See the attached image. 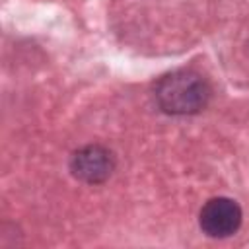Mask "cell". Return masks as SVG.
Wrapping results in <instances>:
<instances>
[{"mask_svg":"<svg viewBox=\"0 0 249 249\" xmlns=\"http://www.w3.org/2000/svg\"><path fill=\"white\" fill-rule=\"evenodd\" d=\"M156 97L167 113H195L206 105L208 88L193 72H173L160 80Z\"/></svg>","mask_w":249,"mask_h":249,"instance_id":"1","label":"cell"},{"mask_svg":"<svg viewBox=\"0 0 249 249\" xmlns=\"http://www.w3.org/2000/svg\"><path fill=\"white\" fill-rule=\"evenodd\" d=\"M198 224L208 237L224 239L233 235L241 226V208L228 196L210 198L198 216Z\"/></svg>","mask_w":249,"mask_h":249,"instance_id":"2","label":"cell"},{"mask_svg":"<svg viewBox=\"0 0 249 249\" xmlns=\"http://www.w3.org/2000/svg\"><path fill=\"white\" fill-rule=\"evenodd\" d=\"M70 167L76 177H80L88 183H99L111 175L113 156L99 146H88L74 154Z\"/></svg>","mask_w":249,"mask_h":249,"instance_id":"3","label":"cell"}]
</instances>
